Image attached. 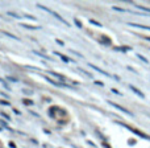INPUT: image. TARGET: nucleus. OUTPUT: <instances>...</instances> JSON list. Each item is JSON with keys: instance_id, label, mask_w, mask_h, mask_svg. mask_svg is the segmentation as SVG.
<instances>
[{"instance_id": "bb28decb", "label": "nucleus", "mask_w": 150, "mask_h": 148, "mask_svg": "<svg viewBox=\"0 0 150 148\" xmlns=\"http://www.w3.org/2000/svg\"><path fill=\"white\" fill-rule=\"evenodd\" d=\"M103 146H104V147H105V148H111V147H109V146H108V144H105V143H104V144H103Z\"/></svg>"}, {"instance_id": "a878e982", "label": "nucleus", "mask_w": 150, "mask_h": 148, "mask_svg": "<svg viewBox=\"0 0 150 148\" xmlns=\"http://www.w3.org/2000/svg\"><path fill=\"white\" fill-rule=\"evenodd\" d=\"M144 39L148 40V41H150V37H149V36H144Z\"/></svg>"}, {"instance_id": "5701e85b", "label": "nucleus", "mask_w": 150, "mask_h": 148, "mask_svg": "<svg viewBox=\"0 0 150 148\" xmlns=\"http://www.w3.org/2000/svg\"><path fill=\"white\" fill-rule=\"evenodd\" d=\"M0 103L4 104V106H9V102H5V101H0Z\"/></svg>"}, {"instance_id": "ddd939ff", "label": "nucleus", "mask_w": 150, "mask_h": 148, "mask_svg": "<svg viewBox=\"0 0 150 148\" xmlns=\"http://www.w3.org/2000/svg\"><path fill=\"white\" fill-rule=\"evenodd\" d=\"M101 41H104L107 45H111V40H109V39H107L105 36H103V37H101Z\"/></svg>"}, {"instance_id": "aec40b11", "label": "nucleus", "mask_w": 150, "mask_h": 148, "mask_svg": "<svg viewBox=\"0 0 150 148\" xmlns=\"http://www.w3.org/2000/svg\"><path fill=\"white\" fill-rule=\"evenodd\" d=\"M55 41H57V44H59L61 46H65V42H63V41H61L59 39H57V40H55Z\"/></svg>"}, {"instance_id": "9b49d317", "label": "nucleus", "mask_w": 150, "mask_h": 148, "mask_svg": "<svg viewBox=\"0 0 150 148\" xmlns=\"http://www.w3.org/2000/svg\"><path fill=\"white\" fill-rule=\"evenodd\" d=\"M90 23H91V24H93V25H96V26H99V28H100V26H103V25H101L100 23H99V21H96V20H92V19H90Z\"/></svg>"}, {"instance_id": "a211bd4d", "label": "nucleus", "mask_w": 150, "mask_h": 148, "mask_svg": "<svg viewBox=\"0 0 150 148\" xmlns=\"http://www.w3.org/2000/svg\"><path fill=\"white\" fill-rule=\"evenodd\" d=\"M4 34L5 36H8V37H11V39H13V40H18V37L13 36V34H11V33H7V32H4Z\"/></svg>"}, {"instance_id": "20e7f679", "label": "nucleus", "mask_w": 150, "mask_h": 148, "mask_svg": "<svg viewBox=\"0 0 150 148\" xmlns=\"http://www.w3.org/2000/svg\"><path fill=\"white\" fill-rule=\"evenodd\" d=\"M88 66H90V68H92L93 70H96V71H99V73H101L103 75H105V77H109V78H111V74H109V73H107V71H105V70H103V69L98 68V66L92 65V64H88Z\"/></svg>"}, {"instance_id": "9d476101", "label": "nucleus", "mask_w": 150, "mask_h": 148, "mask_svg": "<svg viewBox=\"0 0 150 148\" xmlns=\"http://www.w3.org/2000/svg\"><path fill=\"white\" fill-rule=\"evenodd\" d=\"M34 54H37V56H40V57H42V58H45V60H50L47 56H45V54H42V53H40V52H37V50H34Z\"/></svg>"}, {"instance_id": "f03ea898", "label": "nucleus", "mask_w": 150, "mask_h": 148, "mask_svg": "<svg viewBox=\"0 0 150 148\" xmlns=\"http://www.w3.org/2000/svg\"><path fill=\"white\" fill-rule=\"evenodd\" d=\"M117 124H120V126H122V127H125L127 130H129L130 132H133V134H136L137 136H140V138H142V139H146V140H150V138L148 135H145V134H142L141 131H138V130H136V128H132V127H129V126H127V124H124V123H120V122H116Z\"/></svg>"}, {"instance_id": "423d86ee", "label": "nucleus", "mask_w": 150, "mask_h": 148, "mask_svg": "<svg viewBox=\"0 0 150 148\" xmlns=\"http://www.w3.org/2000/svg\"><path fill=\"white\" fill-rule=\"evenodd\" d=\"M129 26H134V28H140V29H145V31H150V26L148 25H142V24H137V23H128Z\"/></svg>"}, {"instance_id": "412c9836", "label": "nucleus", "mask_w": 150, "mask_h": 148, "mask_svg": "<svg viewBox=\"0 0 150 148\" xmlns=\"http://www.w3.org/2000/svg\"><path fill=\"white\" fill-rule=\"evenodd\" d=\"M23 102H24V103H25V104H33V102H32L30 99H29V101H28V99H24Z\"/></svg>"}, {"instance_id": "1a4fd4ad", "label": "nucleus", "mask_w": 150, "mask_h": 148, "mask_svg": "<svg viewBox=\"0 0 150 148\" xmlns=\"http://www.w3.org/2000/svg\"><path fill=\"white\" fill-rule=\"evenodd\" d=\"M21 26H24V28H28V29H40V26H33V25H28V24H21Z\"/></svg>"}, {"instance_id": "4be33fe9", "label": "nucleus", "mask_w": 150, "mask_h": 148, "mask_svg": "<svg viewBox=\"0 0 150 148\" xmlns=\"http://www.w3.org/2000/svg\"><path fill=\"white\" fill-rule=\"evenodd\" d=\"M71 53H73V54H75V56H78V57H83L82 54H80V53H78V52H75V50H70Z\"/></svg>"}, {"instance_id": "f8f14e48", "label": "nucleus", "mask_w": 150, "mask_h": 148, "mask_svg": "<svg viewBox=\"0 0 150 148\" xmlns=\"http://www.w3.org/2000/svg\"><path fill=\"white\" fill-rule=\"evenodd\" d=\"M74 23H75V25H76L78 28H82V26H83V24L80 23V21L78 20V19H74Z\"/></svg>"}, {"instance_id": "0eeeda50", "label": "nucleus", "mask_w": 150, "mask_h": 148, "mask_svg": "<svg viewBox=\"0 0 150 148\" xmlns=\"http://www.w3.org/2000/svg\"><path fill=\"white\" fill-rule=\"evenodd\" d=\"M54 54H55V56H58V57H59L62 61H65V62H70V61H71L70 58H67L65 54H61V53H58V52H54ZM71 62H73V61H71Z\"/></svg>"}, {"instance_id": "39448f33", "label": "nucleus", "mask_w": 150, "mask_h": 148, "mask_svg": "<svg viewBox=\"0 0 150 148\" xmlns=\"http://www.w3.org/2000/svg\"><path fill=\"white\" fill-rule=\"evenodd\" d=\"M129 89H130V90H132L133 91V93H134V94H137V95L138 97H140V98H145V94H144L142 93V91H141V90H138V89L137 87H136V86H133V85H129Z\"/></svg>"}, {"instance_id": "b1692460", "label": "nucleus", "mask_w": 150, "mask_h": 148, "mask_svg": "<svg viewBox=\"0 0 150 148\" xmlns=\"http://www.w3.org/2000/svg\"><path fill=\"white\" fill-rule=\"evenodd\" d=\"M95 85H99V86H104L103 82H100V81H95Z\"/></svg>"}, {"instance_id": "4468645a", "label": "nucleus", "mask_w": 150, "mask_h": 148, "mask_svg": "<svg viewBox=\"0 0 150 148\" xmlns=\"http://www.w3.org/2000/svg\"><path fill=\"white\" fill-rule=\"evenodd\" d=\"M115 11H119V12H129L128 9H124V8H120V7H113Z\"/></svg>"}, {"instance_id": "f257e3e1", "label": "nucleus", "mask_w": 150, "mask_h": 148, "mask_svg": "<svg viewBox=\"0 0 150 148\" xmlns=\"http://www.w3.org/2000/svg\"><path fill=\"white\" fill-rule=\"evenodd\" d=\"M37 8H40V9H42V11H45V12L50 13V15H52V16H54V17L57 19V20H59V21H61V23H62V24H65L66 26H70V24H69L67 21H66L65 19H63V17H62V16H61V15H58V13L55 12V11L50 9V8L45 7V5H42V4H37Z\"/></svg>"}, {"instance_id": "f3484780", "label": "nucleus", "mask_w": 150, "mask_h": 148, "mask_svg": "<svg viewBox=\"0 0 150 148\" xmlns=\"http://www.w3.org/2000/svg\"><path fill=\"white\" fill-rule=\"evenodd\" d=\"M8 16H12V17H15V19H20L21 17L20 15H16V13H13V12H8Z\"/></svg>"}, {"instance_id": "dca6fc26", "label": "nucleus", "mask_w": 150, "mask_h": 148, "mask_svg": "<svg viewBox=\"0 0 150 148\" xmlns=\"http://www.w3.org/2000/svg\"><path fill=\"white\" fill-rule=\"evenodd\" d=\"M137 57H138V58H140V60H141V61H144V62H145V64H149V61H148V60H146V58H145V57H144V56H142V54H137Z\"/></svg>"}, {"instance_id": "6ab92c4d", "label": "nucleus", "mask_w": 150, "mask_h": 148, "mask_svg": "<svg viewBox=\"0 0 150 148\" xmlns=\"http://www.w3.org/2000/svg\"><path fill=\"white\" fill-rule=\"evenodd\" d=\"M0 114H1V117H3V118H5V119H7V120H9V119H11V118H9V115H7V114H5V112H0Z\"/></svg>"}, {"instance_id": "393cba45", "label": "nucleus", "mask_w": 150, "mask_h": 148, "mask_svg": "<svg viewBox=\"0 0 150 148\" xmlns=\"http://www.w3.org/2000/svg\"><path fill=\"white\" fill-rule=\"evenodd\" d=\"M112 93H115V94H119V95H121V93H120V91H117L116 89H112Z\"/></svg>"}, {"instance_id": "6e6552de", "label": "nucleus", "mask_w": 150, "mask_h": 148, "mask_svg": "<svg viewBox=\"0 0 150 148\" xmlns=\"http://www.w3.org/2000/svg\"><path fill=\"white\" fill-rule=\"evenodd\" d=\"M50 74H52V75H54V77H55V78H58V79H59V81H62V82H63V81H65V77H63V75H62V74H58V73H54V71H50Z\"/></svg>"}, {"instance_id": "2eb2a0df", "label": "nucleus", "mask_w": 150, "mask_h": 148, "mask_svg": "<svg viewBox=\"0 0 150 148\" xmlns=\"http://www.w3.org/2000/svg\"><path fill=\"white\" fill-rule=\"evenodd\" d=\"M136 7H137V8H138V9H142V11H145V12H150V8L142 7V5H136Z\"/></svg>"}, {"instance_id": "7ed1b4c3", "label": "nucleus", "mask_w": 150, "mask_h": 148, "mask_svg": "<svg viewBox=\"0 0 150 148\" xmlns=\"http://www.w3.org/2000/svg\"><path fill=\"white\" fill-rule=\"evenodd\" d=\"M108 104H111L112 107H115V109H117L119 111H121V112H124V114H127V115H129V117H133V114L129 111V110H127V109H124L122 106H120V104H117V103H115V102H111V101H108Z\"/></svg>"}]
</instances>
